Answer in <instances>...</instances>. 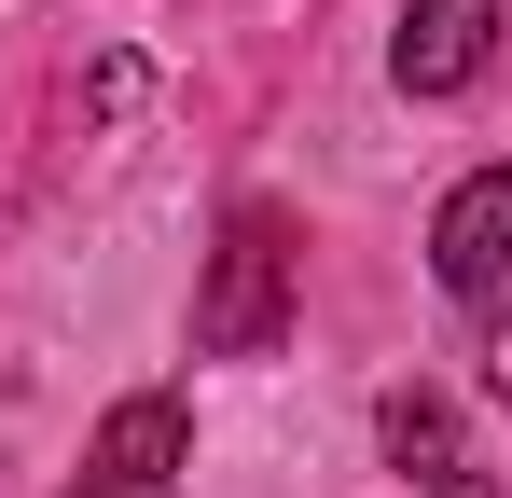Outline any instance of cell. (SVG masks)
Returning a JSON list of instances; mask_svg holds the SVG:
<instances>
[{
  "label": "cell",
  "instance_id": "6da1fadb",
  "mask_svg": "<svg viewBox=\"0 0 512 498\" xmlns=\"http://www.w3.org/2000/svg\"><path fill=\"white\" fill-rule=\"evenodd\" d=\"M291 291H305L291 208H236L222 249H208V291H194V346H208V360H263V346L291 332Z\"/></svg>",
  "mask_w": 512,
  "mask_h": 498
},
{
  "label": "cell",
  "instance_id": "7a4b0ae2",
  "mask_svg": "<svg viewBox=\"0 0 512 498\" xmlns=\"http://www.w3.org/2000/svg\"><path fill=\"white\" fill-rule=\"evenodd\" d=\"M429 277L471 291V305L512 291V166H471V180L443 194V222H429Z\"/></svg>",
  "mask_w": 512,
  "mask_h": 498
},
{
  "label": "cell",
  "instance_id": "3957f363",
  "mask_svg": "<svg viewBox=\"0 0 512 498\" xmlns=\"http://www.w3.org/2000/svg\"><path fill=\"white\" fill-rule=\"evenodd\" d=\"M180 457H194V415H180L167 388H139V402H111V429L84 443L70 485L84 498H153V485H180Z\"/></svg>",
  "mask_w": 512,
  "mask_h": 498
},
{
  "label": "cell",
  "instance_id": "277c9868",
  "mask_svg": "<svg viewBox=\"0 0 512 498\" xmlns=\"http://www.w3.org/2000/svg\"><path fill=\"white\" fill-rule=\"evenodd\" d=\"M499 0H416L402 14V42H388V70H402V97H457V83L499 70Z\"/></svg>",
  "mask_w": 512,
  "mask_h": 498
},
{
  "label": "cell",
  "instance_id": "5b68a950",
  "mask_svg": "<svg viewBox=\"0 0 512 498\" xmlns=\"http://www.w3.org/2000/svg\"><path fill=\"white\" fill-rule=\"evenodd\" d=\"M485 388L512 402V305H499V332H485Z\"/></svg>",
  "mask_w": 512,
  "mask_h": 498
}]
</instances>
